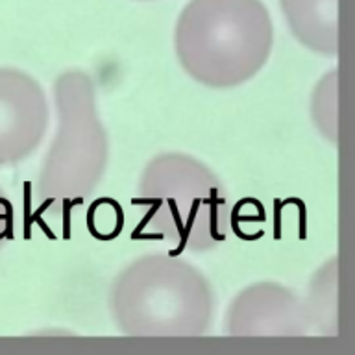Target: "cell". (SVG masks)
I'll list each match as a JSON object with an SVG mask.
<instances>
[{
	"mask_svg": "<svg viewBox=\"0 0 355 355\" xmlns=\"http://www.w3.org/2000/svg\"><path fill=\"white\" fill-rule=\"evenodd\" d=\"M272 44L274 24L261 0H191L174 30L182 69L211 89L252 80L266 65Z\"/></svg>",
	"mask_w": 355,
	"mask_h": 355,
	"instance_id": "1",
	"label": "cell"
},
{
	"mask_svg": "<svg viewBox=\"0 0 355 355\" xmlns=\"http://www.w3.org/2000/svg\"><path fill=\"white\" fill-rule=\"evenodd\" d=\"M110 309L116 327L135 337H198L211 326L209 279L174 255H143L115 277Z\"/></svg>",
	"mask_w": 355,
	"mask_h": 355,
	"instance_id": "2",
	"label": "cell"
},
{
	"mask_svg": "<svg viewBox=\"0 0 355 355\" xmlns=\"http://www.w3.org/2000/svg\"><path fill=\"white\" fill-rule=\"evenodd\" d=\"M135 204L141 227L178 248L205 252L230 232V202L220 180L200 159L182 152L155 155L144 166Z\"/></svg>",
	"mask_w": 355,
	"mask_h": 355,
	"instance_id": "3",
	"label": "cell"
},
{
	"mask_svg": "<svg viewBox=\"0 0 355 355\" xmlns=\"http://www.w3.org/2000/svg\"><path fill=\"white\" fill-rule=\"evenodd\" d=\"M55 133L37 176V204L61 215L80 204L102 182L107 165V135L96 107L93 80L72 69L55 78Z\"/></svg>",
	"mask_w": 355,
	"mask_h": 355,
	"instance_id": "4",
	"label": "cell"
},
{
	"mask_svg": "<svg viewBox=\"0 0 355 355\" xmlns=\"http://www.w3.org/2000/svg\"><path fill=\"white\" fill-rule=\"evenodd\" d=\"M49 128L41 83L15 67H0V168L19 165L39 148Z\"/></svg>",
	"mask_w": 355,
	"mask_h": 355,
	"instance_id": "5",
	"label": "cell"
},
{
	"mask_svg": "<svg viewBox=\"0 0 355 355\" xmlns=\"http://www.w3.org/2000/svg\"><path fill=\"white\" fill-rule=\"evenodd\" d=\"M309 322L298 294L272 282L244 288L227 309V331L239 337H300Z\"/></svg>",
	"mask_w": 355,
	"mask_h": 355,
	"instance_id": "6",
	"label": "cell"
},
{
	"mask_svg": "<svg viewBox=\"0 0 355 355\" xmlns=\"http://www.w3.org/2000/svg\"><path fill=\"white\" fill-rule=\"evenodd\" d=\"M291 32L305 49L324 55L338 50L337 0H279Z\"/></svg>",
	"mask_w": 355,
	"mask_h": 355,
	"instance_id": "7",
	"label": "cell"
},
{
	"mask_svg": "<svg viewBox=\"0 0 355 355\" xmlns=\"http://www.w3.org/2000/svg\"><path fill=\"white\" fill-rule=\"evenodd\" d=\"M13 230H15V209H13L10 196L0 187V250L4 248V244L11 239Z\"/></svg>",
	"mask_w": 355,
	"mask_h": 355,
	"instance_id": "8",
	"label": "cell"
}]
</instances>
